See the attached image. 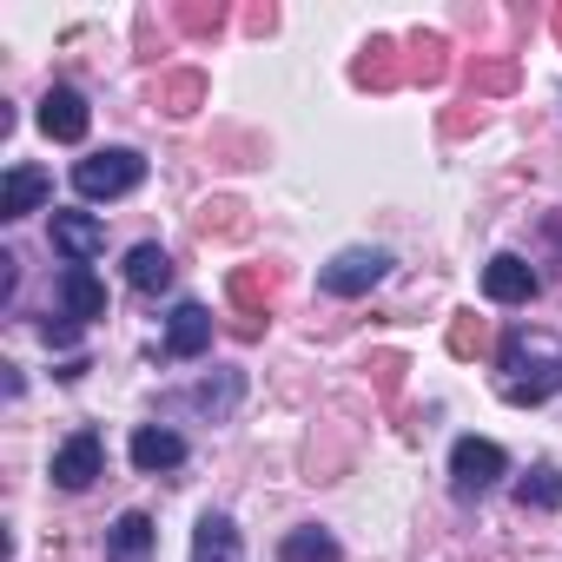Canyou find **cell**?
Returning a JSON list of instances; mask_svg holds the SVG:
<instances>
[{
    "label": "cell",
    "mask_w": 562,
    "mask_h": 562,
    "mask_svg": "<svg viewBox=\"0 0 562 562\" xmlns=\"http://www.w3.org/2000/svg\"><path fill=\"white\" fill-rule=\"evenodd\" d=\"M87 126H93V113H87V93H74V87H54V93L41 100V133H47V139H60V146H80V139H87Z\"/></svg>",
    "instance_id": "8"
},
{
    "label": "cell",
    "mask_w": 562,
    "mask_h": 562,
    "mask_svg": "<svg viewBox=\"0 0 562 562\" xmlns=\"http://www.w3.org/2000/svg\"><path fill=\"white\" fill-rule=\"evenodd\" d=\"M139 179H146V159L133 146H106V153H93V159L74 166V192L80 199H126Z\"/></svg>",
    "instance_id": "2"
},
{
    "label": "cell",
    "mask_w": 562,
    "mask_h": 562,
    "mask_svg": "<svg viewBox=\"0 0 562 562\" xmlns=\"http://www.w3.org/2000/svg\"><path fill=\"white\" fill-rule=\"evenodd\" d=\"M14 265H21L14 251H0V299H14Z\"/></svg>",
    "instance_id": "29"
},
{
    "label": "cell",
    "mask_w": 562,
    "mask_h": 562,
    "mask_svg": "<svg viewBox=\"0 0 562 562\" xmlns=\"http://www.w3.org/2000/svg\"><path fill=\"white\" fill-rule=\"evenodd\" d=\"M47 238H54V251H67V265H87V258L106 251V225L93 212H54Z\"/></svg>",
    "instance_id": "9"
},
{
    "label": "cell",
    "mask_w": 562,
    "mask_h": 562,
    "mask_svg": "<svg viewBox=\"0 0 562 562\" xmlns=\"http://www.w3.org/2000/svg\"><path fill=\"white\" fill-rule=\"evenodd\" d=\"M384 271H391V251H378V245H351V251H338V258L318 271V285H325L331 299H364L371 285H384Z\"/></svg>",
    "instance_id": "3"
},
{
    "label": "cell",
    "mask_w": 562,
    "mask_h": 562,
    "mask_svg": "<svg viewBox=\"0 0 562 562\" xmlns=\"http://www.w3.org/2000/svg\"><path fill=\"white\" fill-rule=\"evenodd\" d=\"M278 562H345V549H338V536H331V529L305 522V529H292L285 542H278Z\"/></svg>",
    "instance_id": "19"
},
{
    "label": "cell",
    "mask_w": 562,
    "mask_h": 562,
    "mask_svg": "<svg viewBox=\"0 0 562 562\" xmlns=\"http://www.w3.org/2000/svg\"><path fill=\"white\" fill-rule=\"evenodd\" d=\"M153 549H159V529H153L146 509H126L106 529V562H153Z\"/></svg>",
    "instance_id": "13"
},
{
    "label": "cell",
    "mask_w": 562,
    "mask_h": 562,
    "mask_svg": "<svg viewBox=\"0 0 562 562\" xmlns=\"http://www.w3.org/2000/svg\"><path fill=\"white\" fill-rule=\"evenodd\" d=\"M450 351H457V358H476V351H483V318H476V312H457V318H450Z\"/></svg>",
    "instance_id": "26"
},
{
    "label": "cell",
    "mask_w": 562,
    "mask_h": 562,
    "mask_svg": "<svg viewBox=\"0 0 562 562\" xmlns=\"http://www.w3.org/2000/svg\"><path fill=\"white\" fill-rule=\"evenodd\" d=\"M47 192H54V179H47L41 166H14L8 186H0V218H27Z\"/></svg>",
    "instance_id": "17"
},
{
    "label": "cell",
    "mask_w": 562,
    "mask_h": 562,
    "mask_svg": "<svg viewBox=\"0 0 562 562\" xmlns=\"http://www.w3.org/2000/svg\"><path fill=\"white\" fill-rule=\"evenodd\" d=\"M516 80H522L516 54H476V60H470V93H476V100H496V93H509Z\"/></svg>",
    "instance_id": "21"
},
{
    "label": "cell",
    "mask_w": 562,
    "mask_h": 562,
    "mask_svg": "<svg viewBox=\"0 0 562 562\" xmlns=\"http://www.w3.org/2000/svg\"><path fill=\"white\" fill-rule=\"evenodd\" d=\"M179 463H186V437H179V430H166V424H139V430H133V470L166 476V470H179Z\"/></svg>",
    "instance_id": "11"
},
{
    "label": "cell",
    "mask_w": 562,
    "mask_h": 562,
    "mask_svg": "<svg viewBox=\"0 0 562 562\" xmlns=\"http://www.w3.org/2000/svg\"><path fill=\"white\" fill-rule=\"evenodd\" d=\"M172 21H179V34L205 41V34H218V27H225V8H218V0H186V8H179Z\"/></svg>",
    "instance_id": "25"
},
{
    "label": "cell",
    "mask_w": 562,
    "mask_h": 562,
    "mask_svg": "<svg viewBox=\"0 0 562 562\" xmlns=\"http://www.w3.org/2000/svg\"><path fill=\"white\" fill-rule=\"evenodd\" d=\"M542 232H549V238H555V251H562V212H549V218H542Z\"/></svg>",
    "instance_id": "30"
},
{
    "label": "cell",
    "mask_w": 562,
    "mask_h": 562,
    "mask_svg": "<svg viewBox=\"0 0 562 562\" xmlns=\"http://www.w3.org/2000/svg\"><path fill=\"white\" fill-rule=\"evenodd\" d=\"M536 292H542V278H536V265L522 251H496L483 265V299L490 305H529Z\"/></svg>",
    "instance_id": "6"
},
{
    "label": "cell",
    "mask_w": 562,
    "mask_h": 562,
    "mask_svg": "<svg viewBox=\"0 0 562 562\" xmlns=\"http://www.w3.org/2000/svg\"><path fill=\"white\" fill-rule=\"evenodd\" d=\"M126 285L133 292H166L172 285V251L166 245H133L126 251Z\"/></svg>",
    "instance_id": "18"
},
{
    "label": "cell",
    "mask_w": 562,
    "mask_h": 562,
    "mask_svg": "<svg viewBox=\"0 0 562 562\" xmlns=\"http://www.w3.org/2000/svg\"><path fill=\"white\" fill-rule=\"evenodd\" d=\"M351 80H358V87H371V93H391L397 80H411V67H404L397 41H371V47L351 60Z\"/></svg>",
    "instance_id": "14"
},
{
    "label": "cell",
    "mask_w": 562,
    "mask_h": 562,
    "mask_svg": "<svg viewBox=\"0 0 562 562\" xmlns=\"http://www.w3.org/2000/svg\"><path fill=\"white\" fill-rule=\"evenodd\" d=\"M60 318H74V325L106 318V285H100L87 265H67V271H60Z\"/></svg>",
    "instance_id": "10"
},
{
    "label": "cell",
    "mask_w": 562,
    "mask_h": 562,
    "mask_svg": "<svg viewBox=\"0 0 562 562\" xmlns=\"http://www.w3.org/2000/svg\"><path fill=\"white\" fill-rule=\"evenodd\" d=\"M238 397H245V371H212L205 384H192L186 397H179V411H199V417H232L238 411Z\"/></svg>",
    "instance_id": "12"
},
{
    "label": "cell",
    "mask_w": 562,
    "mask_h": 562,
    "mask_svg": "<svg viewBox=\"0 0 562 562\" xmlns=\"http://www.w3.org/2000/svg\"><path fill=\"white\" fill-rule=\"evenodd\" d=\"M404 371H411V364H404L397 351H378V358H371V378H378V397H384V404L404 391Z\"/></svg>",
    "instance_id": "27"
},
{
    "label": "cell",
    "mask_w": 562,
    "mask_h": 562,
    "mask_svg": "<svg viewBox=\"0 0 562 562\" xmlns=\"http://www.w3.org/2000/svg\"><path fill=\"white\" fill-rule=\"evenodd\" d=\"M404 67H411V80H417V87H437V80L450 74V41H443V34H411Z\"/></svg>",
    "instance_id": "20"
},
{
    "label": "cell",
    "mask_w": 562,
    "mask_h": 562,
    "mask_svg": "<svg viewBox=\"0 0 562 562\" xmlns=\"http://www.w3.org/2000/svg\"><path fill=\"white\" fill-rule=\"evenodd\" d=\"M516 503H522V509H562V476H555L549 463H536V470L516 483Z\"/></svg>",
    "instance_id": "24"
},
{
    "label": "cell",
    "mask_w": 562,
    "mask_h": 562,
    "mask_svg": "<svg viewBox=\"0 0 562 562\" xmlns=\"http://www.w3.org/2000/svg\"><path fill=\"white\" fill-rule=\"evenodd\" d=\"M100 470H106V450H100L93 430H74V437L54 450V483H60V490H93Z\"/></svg>",
    "instance_id": "7"
},
{
    "label": "cell",
    "mask_w": 562,
    "mask_h": 562,
    "mask_svg": "<svg viewBox=\"0 0 562 562\" xmlns=\"http://www.w3.org/2000/svg\"><path fill=\"white\" fill-rule=\"evenodd\" d=\"M496 391L503 404H542L562 391V338L542 325H509L496 345Z\"/></svg>",
    "instance_id": "1"
},
{
    "label": "cell",
    "mask_w": 562,
    "mask_h": 562,
    "mask_svg": "<svg viewBox=\"0 0 562 562\" xmlns=\"http://www.w3.org/2000/svg\"><path fill=\"white\" fill-rule=\"evenodd\" d=\"M503 470H509L503 443H490V437H457V450H450V483H457V496H483V490H496Z\"/></svg>",
    "instance_id": "5"
},
{
    "label": "cell",
    "mask_w": 562,
    "mask_h": 562,
    "mask_svg": "<svg viewBox=\"0 0 562 562\" xmlns=\"http://www.w3.org/2000/svg\"><path fill=\"white\" fill-rule=\"evenodd\" d=\"M245 27H251V34H271V27H278V8H251Z\"/></svg>",
    "instance_id": "28"
},
{
    "label": "cell",
    "mask_w": 562,
    "mask_h": 562,
    "mask_svg": "<svg viewBox=\"0 0 562 562\" xmlns=\"http://www.w3.org/2000/svg\"><path fill=\"white\" fill-rule=\"evenodd\" d=\"M271 292H278V278L265 271V265H238L232 278H225V299H232V312H238V338H265V318H271Z\"/></svg>",
    "instance_id": "4"
},
{
    "label": "cell",
    "mask_w": 562,
    "mask_h": 562,
    "mask_svg": "<svg viewBox=\"0 0 562 562\" xmlns=\"http://www.w3.org/2000/svg\"><path fill=\"white\" fill-rule=\"evenodd\" d=\"M245 555V542H238V529H232V516H199V529H192V562H238Z\"/></svg>",
    "instance_id": "16"
},
{
    "label": "cell",
    "mask_w": 562,
    "mask_h": 562,
    "mask_svg": "<svg viewBox=\"0 0 562 562\" xmlns=\"http://www.w3.org/2000/svg\"><path fill=\"white\" fill-rule=\"evenodd\" d=\"M549 27H555V41H562V8H555V14H549Z\"/></svg>",
    "instance_id": "31"
},
{
    "label": "cell",
    "mask_w": 562,
    "mask_h": 562,
    "mask_svg": "<svg viewBox=\"0 0 562 562\" xmlns=\"http://www.w3.org/2000/svg\"><path fill=\"white\" fill-rule=\"evenodd\" d=\"M192 225H199V238H245V232H251V218H245L238 199H205Z\"/></svg>",
    "instance_id": "23"
},
{
    "label": "cell",
    "mask_w": 562,
    "mask_h": 562,
    "mask_svg": "<svg viewBox=\"0 0 562 562\" xmlns=\"http://www.w3.org/2000/svg\"><path fill=\"white\" fill-rule=\"evenodd\" d=\"M159 106H166L172 120L199 113V106H205V74H192V67H179V74H159Z\"/></svg>",
    "instance_id": "22"
},
{
    "label": "cell",
    "mask_w": 562,
    "mask_h": 562,
    "mask_svg": "<svg viewBox=\"0 0 562 562\" xmlns=\"http://www.w3.org/2000/svg\"><path fill=\"white\" fill-rule=\"evenodd\" d=\"M212 345V312L205 305H179L166 318V358H199Z\"/></svg>",
    "instance_id": "15"
}]
</instances>
